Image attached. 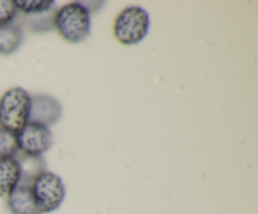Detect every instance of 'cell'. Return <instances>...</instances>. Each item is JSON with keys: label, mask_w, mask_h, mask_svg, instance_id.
I'll return each mask as SVG.
<instances>
[{"label": "cell", "mask_w": 258, "mask_h": 214, "mask_svg": "<svg viewBox=\"0 0 258 214\" xmlns=\"http://www.w3.org/2000/svg\"><path fill=\"white\" fill-rule=\"evenodd\" d=\"M20 170V183H32L38 175L47 171V164L43 156L27 155V154L18 153L15 156Z\"/></svg>", "instance_id": "obj_9"}, {"label": "cell", "mask_w": 258, "mask_h": 214, "mask_svg": "<svg viewBox=\"0 0 258 214\" xmlns=\"http://www.w3.org/2000/svg\"><path fill=\"white\" fill-rule=\"evenodd\" d=\"M27 23L33 32L44 33L53 27V17H45V14L28 15Z\"/></svg>", "instance_id": "obj_13"}, {"label": "cell", "mask_w": 258, "mask_h": 214, "mask_svg": "<svg viewBox=\"0 0 258 214\" xmlns=\"http://www.w3.org/2000/svg\"><path fill=\"white\" fill-rule=\"evenodd\" d=\"M18 153L17 133L0 126V159L15 158Z\"/></svg>", "instance_id": "obj_12"}, {"label": "cell", "mask_w": 258, "mask_h": 214, "mask_svg": "<svg viewBox=\"0 0 258 214\" xmlns=\"http://www.w3.org/2000/svg\"><path fill=\"white\" fill-rule=\"evenodd\" d=\"M62 117V105L55 97L49 95L30 96L29 122L49 127Z\"/></svg>", "instance_id": "obj_6"}, {"label": "cell", "mask_w": 258, "mask_h": 214, "mask_svg": "<svg viewBox=\"0 0 258 214\" xmlns=\"http://www.w3.org/2000/svg\"><path fill=\"white\" fill-rule=\"evenodd\" d=\"M30 95L22 87L8 90L0 98V126L18 133L28 122Z\"/></svg>", "instance_id": "obj_3"}, {"label": "cell", "mask_w": 258, "mask_h": 214, "mask_svg": "<svg viewBox=\"0 0 258 214\" xmlns=\"http://www.w3.org/2000/svg\"><path fill=\"white\" fill-rule=\"evenodd\" d=\"M33 196L42 214L57 210L66 198V186L59 175L44 171L30 183Z\"/></svg>", "instance_id": "obj_4"}, {"label": "cell", "mask_w": 258, "mask_h": 214, "mask_svg": "<svg viewBox=\"0 0 258 214\" xmlns=\"http://www.w3.org/2000/svg\"><path fill=\"white\" fill-rule=\"evenodd\" d=\"M14 4L17 10L25 15H39L49 13L54 8L55 3L52 0H17Z\"/></svg>", "instance_id": "obj_11"}, {"label": "cell", "mask_w": 258, "mask_h": 214, "mask_svg": "<svg viewBox=\"0 0 258 214\" xmlns=\"http://www.w3.org/2000/svg\"><path fill=\"white\" fill-rule=\"evenodd\" d=\"M19 184L20 170L17 159H0V196H8Z\"/></svg>", "instance_id": "obj_8"}, {"label": "cell", "mask_w": 258, "mask_h": 214, "mask_svg": "<svg viewBox=\"0 0 258 214\" xmlns=\"http://www.w3.org/2000/svg\"><path fill=\"white\" fill-rule=\"evenodd\" d=\"M53 27L68 43H81L91 34V13L82 2L60 7L53 15Z\"/></svg>", "instance_id": "obj_1"}, {"label": "cell", "mask_w": 258, "mask_h": 214, "mask_svg": "<svg viewBox=\"0 0 258 214\" xmlns=\"http://www.w3.org/2000/svg\"><path fill=\"white\" fill-rule=\"evenodd\" d=\"M150 15L148 10L131 5L121 10L113 23V35L123 45H135L148 35Z\"/></svg>", "instance_id": "obj_2"}, {"label": "cell", "mask_w": 258, "mask_h": 214, "mask_svg": "<svg viewBox=\"0 0 258 214\" xmlns=\"http://www.w3.org/2000/svg\"><path fill=\"white\" fill-rule=\"evenodd\" d=\"M17 7L13 0H0V27L13 23L17 18Z\"/></svg>", "instance_id": "obj_14"}, {"label": "cell", "mask_w": 258, "mask_h": 214, "mask_svg": "<svg viewBox=\"0 0 258 214\" xmlns=\"http://www.w3.org/2000/svg\"><path fill=\"white\" fill-rule=\"evenodd\" d=\"M7 205L12 214H42L34 200L30 184L20 183L7 196Z\"/></svg>", "instance_id": "obj_7"}, {"label": "cell", "mask_w": 258, "mask_h": 214, "mask_svg": "<svg viewBox=\"0 0 258 214\" xmlns=\"http://www.w3.org/2000/svg\"><path fill=\"white\" fill-rule=\"evenodd\" d=\"M24 40V33L15 23L0 27V54L10 55L17 52Z\"/></svg>", "instance_id": "obj_10"}, {"label": "cell", "mask_w": 258, "mask_h": 214, "mask_svg": "<svg viewBox=\"0 0 258 214\" xmlns=\"http://www.w3.org/2000/svg\"><path fill=\"white\" fill-rule=\"evenodd\" d=\"M19 153L42 156L53 145V135L49 127L28 122L17 133Z\"/></svg>", "instance_id": "obj_5"}]
</instances>
